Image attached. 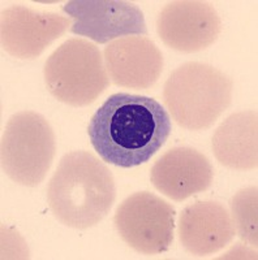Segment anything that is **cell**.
Returning a JSON list of instances; mask_svg holds the SVG:
<instances>
[{
    "label": "cell",
    "mask_w": 258,
    "mask_h": 260,
    "mask_svg": "<svg viewBox=\"0 0 258 260\" xmlns=\"http://www.w3.org/2000/svg\"><path fill=\"white\" fill-rule=\"evenodd\" d=\"M171 117L153 98L111 95L88 125V136L103 161L133 168L152 159L171 134Z\"/></svg>",
    "instance_id": "6da1fadb"
},
{
    "label": "cell",
    "mask_w": 258,
    "mask_h": 260,
    "mask_svg": "<svg viewBox=\"0 0 258 260\" xmlns=\"http://www.w3.org/2000/svg\"><path fill=\"white\" fill-rule=\"evenodd\" d=\"M116 198V185L103 161L88 151L62 157L47 187V203L58 221L88 229L107 216Z\"/></svg>",
    "instance_id": "7a4b0ae2"
},
{
    "label": "cell",
    "mask_w": 258,
    "mask_h": 260,
    "mask_svg": "<svg viewBox=\"0 0 258 260\" xmlns=\"http://www.w3.org/2000/svg\"><path fill=\"white\" fill-rule=\"evenodd\" d=\"M234 82L211 65L190 61L167 78L163 101L172 118L188 130H205L217 121L232 101Z\"/></svg>",
    "instance_id": "3957f363"
},
{
    "label": "cell",
    "mask_w": 258,
    "mask_h": 260,
    "mask_svg": "<svg viewBox=\"0 0 258 260\" xmlns=\"http://www.w3.org/2000/svg\"><path fill=\"white\" fill-rule=\"evenodd\" d=\"M43 74L51 95L73 107L94 103L110 85L99 48L81 38L68 39L53 51Z\"/></svg>",
    "instance_id": "277c9868"
},
{
    "label": "cell",
    "mask_w": 258,
    "mask_h": 260,
    "mask_svg": "<svg viewBox=\"0 0 258 260\" xmlns=\"http://www.w3.org/2000/svg\"><path fill=\"white\" fill-rule=\"evenodd\" d=\"M55 151V134L43 116L21 111L9 118L2 138V168L11 180L38 186L52 166Z\"/></svg>",
    "instance_id": "5b68a950"
},
{
    "label": "cell",
    "mask_w": 258,
    "mask_h": 260,
    "mask_svg": "<svg viewBox=\"0 0 258 260\" xmlns=\"http://www.w3.org/2000/svg\"><path fill=\"white\" fill-rule=\"evenodd\" d=\"M175 208L149 191L129 195L118 210L113 222L120 237L145 255L167 251L174 242Z\"/></svg>",
    "instance_id": "8992f818"
},
{
    "label": "cell",
    "mask_w": 258,
    "mask_h": 260,
    "mask_svg": "<svg viewBox=\"0 0 258 260\" xmlns=\"http://www.w3.org/2000/svg\"><path fill=\"white\" fill-rule=\"evenodd\" d=\"M63 11L73 20L71 31L106 45L128 36H146L142 11L123 0H72Z\"/></svg>",
    "instance_id": "52a82bcc"
},
{
    "label": "cell",
    "mask_w": 258,
    "mask_h": 260,
    "mask_svg": "<svg viewBox=\"0 0 258 260\" xmlns=\"http://www.w3.org/2000/svg\"><path fill=\"white\" fill-rule=\"evenodd\" d=\"M157 31L163 43L180 52H197L211 46L222 31V21L208 2H169L160 11Z\"/></svg>",
    "instance_id": "ba28073f"
},
{
    "label": "cell",
    "mask_w": 258,
    "mask_h": 260,
    "mask_svg": "<svg viewBox=\"0 0 258 260\" xmlns=\"http://www.w3.org/2000/svg\"><path fill=\"white\" fill-rule=\"evenodd\" d=\"M72 26L69 17L12 6L2 12V46L17 59H36Z\"/></svg>",
    "instance_id": "9c48e42d"
},
{
    "label": "cell",
    "mask_w": 258,
    "mask_h": 260,
    "mask_svg": "<svg viewBox=\"0 0 258 260\" xmlns=\"http://www.w3.org/2000/svg\"><path fill=\"white\" fill-rule=\"evenodd\" d=\"M110 80L120 87H152L163 71V55L148 37L128 36L110 42L103 52Z\"/></svg>",
    "instance_id": "30bf717a"
},
{
    "label": "cell",
    "mask_w": 258,
    "mask_h": 260,
    "mask_svg": "<svg viewBox=\"0 0 258 260\" xmlns=\"http://www.w3.org/2000/svg\"><path fill=\"white\" fill-rule=\"evenodd\" d=\"M213 178V166L208 157L196 148L184 146L162 155L150 173L155 189L176 202L208 190Z\"/></svg>",
    "instance_id": "8fae6325"
},
{
    "label": "cell",
    "mask_w": 258,
    "mask_h": 260,
    "mask_svg": "<svg viewBox=\"0 0 258 260\" xmlns=\"http://www.w3.org/2000/svg\"><path fill=\"white\" fill-rule=\"evenodd\" d=\"M235 234L231 213L218 202H196L180 215V242L192 255L205 256L219 251L231 243Z\"/></svg>",
    "instance_id": "7c38bea8"
},
{
    "label": "cell",
    "mask_w": 258,
    "mask_h": 260,
    "mask_svg": "<svg viewBox=\"0 0 258 260\" xmlns=\"http://www.w3.org/2000/svg\"><path fill=\"white\" fill-rule=\"evenodd\" d=\"M213 151L223 166L238 171L257 167V112L245 111L225 118L213 137Z\"/></svg>",
    "instance_id": "4fadbf2b"
},
{
    "label": "cell",
    "mask_w": 258,
    "mask_h": 260,
    "mask_svg": "<svg viewBox=\"0 0 258 260\" xmlns=\"http://www.w3.org/2000/svg\"><path fill=\"white\" fill-rule=\"evenodd\" d=\"M257 187L240 190L231 201L235 232L241 240L257 248Z\"/></svg>",
    "instance_id": "5bb4252c"
}]
</instances>
